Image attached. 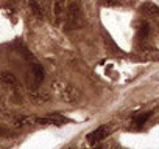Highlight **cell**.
<instances>
[{
	"mask_svg": "<svg viewBox=\"0 0 159 149\" xmlns=\"http://www.w3.org/2000/svg\"><path fill=\"white\" fill-rule=\"evenodd\" d=\"M80 23H81V8H80L78 0H70L66 16V30L78 28Z\"/></svg>",
	"mask_w": 159,
	"mask_h": 149,
	"instance_id": "cell-1",
	"label": "cell"
},
{
	"mask_svg": "<svg viewBox=\"0 0 159 149\" xmlns=\"http://www.w3.org/2000/svg\"><path fill=\"white\" fill-rule=\"evenodd\" d=\"M38 124H44V126H64L69 123V118L62 117V115H48V117H44V118H36L34 120Z\"/></svg>",
	"mask_w": 159,
	"mask_h": 149,
	"instance_id": "cell-2",
	"label": "cell"
},
{
	"mask_svg": "<svg viewBox=\"0 0 159 149\" xmlns=\"http://www.w3.org/2000/svg\"><path fill=\"white\" fill-rule=\"evenodd\" d=\"M108 134H109V129L106 126H100L88 135V141H89V144H97L98 141L105 140L108 137Z\"/></svg>",
	"mask_w": 159,
	"mask_h": 149,
	"instance_id": "cell-3",
	"label": "cell"
},
{
	"mask_svg": "<svg viewBox=\"0 0 159 149\" xmlns=\"http://www.w3.org/2000/svg\"><path fill=\"white\" fill-rule=\"evenodd\" d=\"M28 5H30V8H31L33 14H34L38 19H44V10H42V6L36 2V0H30Z\"/></svg>",
	"mask_w": 159,
	"mask_h": 149,
	"instance_id": "cell-4",
	"label": "cell"
},
{
	"mask_svg": "<svg viewBox=\"0 0 159 149\" xmlns=\"http://www.w3.org/2000/svg\"><path fill=\"white\" fill-rule=\"evenodd\" d=\"M150 117H151V112L139 113V115H136V117L133 118V124H134V126H142V124H145V121H147Z\"/></svg>",
	"mask_w": 159,
	"mask_h": 149,
	"instance_id": "cell-5",
	"label": "cell"
},
{
	"mask_svg": "<svg viewBox=\"0 0 159 149\" xmlns=\"http://www.w3.org/2000/svg\"><path fill=\"white\" fill-rule=\"evenodd\" d=\"M0 79H2L5 84H16L17 83L16 76L13 73H10V71H2V73H0Z\"/></svg>",
	"mask_w": 159,
	"mask_h": 149,
	"instance_id": "cell-6",
	"label": "cell"
},
{
	"mask_svg": "<svg viewBox=\"0 0 159 149\" xmlns=\"http://www.w3.org/2000/svg\"><path fill=\"white\" fill-rule=\"evenodd\" d=\"M33 74H34L36 83H41V81L44 79V68H42V65L33 64Z\"/></svg>",
	"mask_w": 159,
	"mask_h": 149,
	"instance_id": "cell-7",
	"label": "cell"
},
{
	"mask_svg": "<svg viewBox=\"0 0 159 149\" xmlns=\"http://www.w3.org/2000/svg\"><path fill=\"white\" fill-rule=\"evenodd\" d=\"M62 8H64V0H55V5H53V11L55 16L59 19V16L62 14Z\"/></svg>",
	"mask_w": 159,
	"mask_h": 149,
	"instance_id": "cell-8",
	"label": "cell"
},
{
	"mask_svg": "<svg viewBox=\"0 0 159 149\" xmlns=\"http://www.w3.org/2000/svg\"><path fill=\"white\" fill-rule=\"evenodd\" d=\"M97 149H102V147H97Z\"/></svg>",
	"mask_w": 159,
	"mask_h": 149,
	"instance_id": "cell-9",
	"label": "cell"
}]
</instances>
